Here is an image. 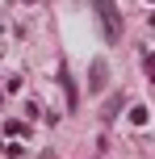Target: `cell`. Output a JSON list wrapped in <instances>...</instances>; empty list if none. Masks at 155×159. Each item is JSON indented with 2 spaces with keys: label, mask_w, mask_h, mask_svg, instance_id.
<instances>
[{
  "label": "cell",
  "mask_w": 155,
  "mask_h": 159,
  "mask_svg": "<svg viewBox=\"0 0 155 159\" xmlns=\"http://www.w3.org/2000/svg\"><path fill=\"white\" fill-rule=\"evenodd\" d=\"M92 8H97V21H101L105 42L113 46V42L122 38V13H117V4H113V0H92Z\"/></svg>",
  "instance_id": "cell-1"
},
{
  "label": "cell",
  "mask_w": 155,
  "mask_h": 159,
  "mask_svg": "<svg viewBox=\"0 0 155 159\" xmlns=\"http://www.w3.org/2000/svg\"><path fill=\"white\" fill-rule=\"evenodd\" d=\"M105 84H109V67H105V59H97L88 67V92H105Z\"/></svg>",
  "instance_id": "cell-2"
},
{
  "label": "cell",
  "mask_w": 155,
  "mask_h": 159,
  "mask_svg": "<svg viewBox=\"0 0 155 159\" xmlns=\"http://www.w3.org/2000/svg\"><path fill=\"white\" fill-rule=\"evenodd\" d=\"M59 80H63V92H67V109H75L80 96H75V80H71V71H67V63L59 67Z\"/></svg>",
  "instance_id": "cell-3"
},
{
  "label": "cell",
  "mask_w": 155,
  "mask_h": 159,
  "mask_svg": "<svg viewBox=\"0 0 155 159\" xmlns=\"http://www.w3.org/2000/svg\"><path fill=\"white\" fill-rule=\"evenodd\" d=\"M147 117H151L147 105H134V109H130V126H147Z\"/></svg>",
  "instance_id": "cell-4"
},
{
  "label": "cell",
  "mask_w": 155,
  "mask_h": 159,
  "mask_svg": "<svg viewBox=\"0 0 155 159\" xmlns=\"http://www.w3.org/2000/svg\"><path fill=\"white\" fill-rule=\"evenodd\" d=\"M117 109H122V96H109V105H105V113H101V117H105V121H109V117H113V113H117Z\"/></svg>",
  "instance_id": "cell-5"
},
{
  "label": "cell",
  "mask_w": 155,
  "mask_h": 159,
  "mask_svg": "<svg viewBox=\"0 0 155 159\" xmlns=\"http://www.w3.org/2000/svg\"><path fill=\"white\" fill-rule=\"evenodd\" d=\"M0 151H4L8 159H21V155H25V147H21V143H8V147H0Z\"/></svg>",
  "instance_id": "cell-6"
},
{
  "label": "cell",
  "mask_w": 155,
  "mask_h": 159,
  "mask_svg": "<svg viewBox=\"0 0 155 159\" xmlns=\"http://www.w3.org/2000/svg\"><path fill=\"white\" fill-rule=\"evenodd\" d=\"M0 101H4V88H0Z\"/></svg>",
  "instance_id": "cell-7"
}]
</instances>
